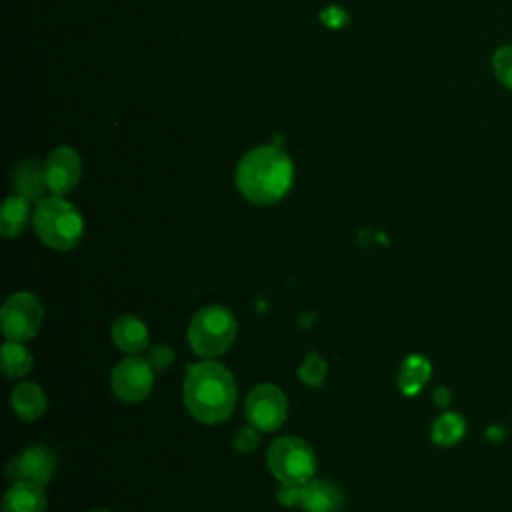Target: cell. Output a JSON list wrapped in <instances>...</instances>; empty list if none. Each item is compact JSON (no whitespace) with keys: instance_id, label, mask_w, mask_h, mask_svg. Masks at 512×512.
Segmentation results:
<instances>
[{"instance_id":"cell-1","label":"cell","mask_w":512,"mask_h":512,"mask_svg":"<svg viewBox=\"0 0 512 512\" xmlns=\"http://www.w3.org/2000/svg\"><path fill=\"white\" fill-rule=\"evenodd\" d=\"M294 180L290 156L276 144H264L246 152L236 166V188L258 206H268L286 196Z\"/></svg>"},{"instance_id":"cell-2","label":"cell","mask_w":512,"mask_h":512,"mask_svg":"<svg viewBox=\"0 0 512 512\" xmlns=\"http://www.w3.org/2000/svg\"><path fill=\"white\" fill-rule=\"evenodd\" d=\"M184 404L202 424L230 418L236 404L234 376L226 366L212 360L190 366L184 380Z\"/></svg>"},{"instance_id":"cell-3","label":"cell","mask_w":512,"mask_h":512,"mask_svg":"<svg viewBox=\"0 0 512 512\" xmlns=\"http://www.w3.org/2000/svg\"><path fill=\"white\" fill-rule=\"evenodd\" d=\"M32 224L38 238L54 250L74 248L84 234L80 212L62 196H46L38 200Z\"/></svg>"},{"instance_id":"cell-4","label":"cell","mask_w":512,"mask_h":512,"mask_svg":"<svg viewBox=\"0 0 512 512\" xmlns=\"http://www.w3.org/2000/svg\"><path fill=\"white\" fill-rule=\"evenodd\" d=\"M236 318L224 306L200 308L188 324V342L198 356H220L236 338Z\"/></svg>"},{"instance_id":"cell-5","label":"cell","mask_w":512,"mask_h":512,"mask_svg":"<svg viewBox=\"0 0 512 512\" xmlns=\"http://www.w3.org/2000/svg\"><path fill=\"white\" fill-rule=\"evenodd\" d=\"M274 478L288 484H306L316 470V456L310 444L298 436H284L272 442L266 456Z\"/></svg>"},{"instance_id":"cell-6","label":"cell","mask_w":512,"mask_h":512,"mask_svg":"<svg viewBox=\"0 0 512 512\" xmlns=\"http://www.w3.org/2000/svg\"><path fill=\"white\" fill-rule=\"evenodd\" d=\"M42 318V304L30 292L12 294L2 306V330L6 338L14 342H26L36 336Z\"/></svg>"},{"instance_id":"cell-7","label":"cell","mask_w":512,"mask_h":512,"mask_svg":"<svg viewBox=\"0 0 512 512\" xmlns=\"http://www.w3.org/2000/svg\"><path fill=\"white\" fill-rule=\"evenodd\" d=\"M244 406L248 422L262 432L280 428L288 416V400L284 392L274 384H260L252 388Z\"/></svg>"},{"instance_id":"cell-8","label":"cell","mask_w":512,"mask_h":512,"mask_svg":"<svg viewBox=\"0 0 512 512\" xmlns=\"http://www.w3.org/2000/svg\"><path fill=\"white\" fill-rule=\"evenodd\" d=\"M154 368L148 360L142 358H124L120 360L110 376L114 394L124 402L144 400L154 384Z\"/></svg>"},{"instance_id":"cell-9","label":"cell","mask_w":512,"mask_h":512,"mask_svg":"<svg viewBox=\"0 0 512 512\" xmlns=\"http://www.w3.org/2000/svg\"><path fill=\"white\" fill-rule=\"evenodd\" d=\"M56 470V456L54 450L44 444L28 446L20 456L12 458L6 466V478L16 482H34V484H48Z\"/></svg>"},{"instance_id":"cell-10","label":"cell","mask_w":512,"mask_h":512,"mask_svg":"<svg viewBox=\"0 0 512 512\" xmlns=\"http://www.w3.org/2000/svg\"><path fill=\"white\" fill-rule=\"evenodd\" d=\"M44 174L48 190L54 196H64L78 184L82 176V160L74 148L58 146L48 154L44 162Z\"/></svg>"},{"instance_id":"cell-11","label":"cell","mask_w":512,"mask_h":512,"mask_svg":"<svg viewBox=\"0 0 512 512\" xmlns=\"http://www.w3.org/2000/svg\"><path fill=\"white\" fill-rule=\"evenodd\" d=\"M300 506L306 512H340L344 496L330 480H308L304 484Z\"/></svg>"},{"instance_id":"cell-12","label":"cell","mask_w":512,"mask_h":512,"mask_svg":"<svg viewBox=\"0 0 512 512\" xmlns=\"http://www.w3.org/2000/svg\"><path fill=\"white\" fill-rule=\"evenodd\" d=\"M2 512H46V494L40 484L16 482L4 496Z\"/></svg>"},{"instance_id":"cell-13","label":"cell","mask_w":512,"mask_h":512,"mask_svg":"<svg viewBox=\"0 0 512 512\" xmlns=\"http://www.w3.org/2000/svg\"><path fill=\"white\" fill-rule=\"evenodd\" d=\"M12 188L14 194L26 200H42L44 190H48L44 164H38L34 160L20 162L12 174Z\"/></svg>"},{"instance_id":"cell-14","label":"cell","mask_w":512,"mask_h":512,"mask_svg":"<svg viewBox=\"0 0 512 512\" xmlns=\"http://www.w3.org/2000/svg\"><path fill=\"white\" fill-rule=\"evenodd\" d=\"M112 340L122 352H140L148 346V328L134 316H120L112 324Z\"/></svg>"},{"instance_id":"cell-15","label":"cell","mask_w":512,"mask_h":512,"mask_svg":"<svg viewBox=\"0 0 512 512\" xmlns=\"http://www.w3.org/2000/svg\"><path fill=\"white\" fill-rule=\"evenodd\" d=\"M46 396L38 384L22 382L12 390V410L22 420H36L46 412Z\"/></svg>"},{"instance_id":"cell-16","label":"cell","mask_w":512,"mask_h":512,"mask_svg":"<svg viewBox=\"0 0 512 512\" xmlns=\"http://www.w3.org/2000/svg\"><path fill=\"white\" fill-rule=\"evenodd\" d=\"M30 220V200L12 194L4 200L2 214H0V232L6 238L20 236Z\"/></svg>"},{"instance_id":"cell-17","label":"cell","mask_w":512,"mask_h":512,"mask_svg":"<svg viewBox=\"0 0 512 512\" xmlns=\"http://www.w3.org/2000/svg\"><path fill=\"white\" fill-rule=\"evenodd\" d=\"M432 372L430 362L420 356V354H410L398 372V388L406 394V396H414L422 390V386L428 382Z\"/></svg>"},{"instance_id":"cell-18","label":"cell","mask_w":512,"mask_h":512,"mask_svg":"<svg viewBox=\"0 0 512 512\" xmlns=\"http://www.w3.org/2000/svg\"><path fill=\"white\" fill-rule=\"evenodd\" d=\"M2 370L8 378L26 376L32 370V354L20 342L8 340L2 346Z\"/></svg>"},{"instance_id":"cell-19","label":"cell","mask_w":512,"mask_h":512,"mask_svg":"<svg viewBox=\"0 0 512 512\" xmlns=\"http://www.w3.org/2000/svg\"><path fill=\"white\" fill-rule=\"evenodd\" d=\"M466 432V422L460 414L454 412H446L440 418L434 420L432 424V440L440 446H452L456 444Z\"/></svg>"},{"instance_id":"cell-20","label":"cell","mask_w":512,"mask_h":512,"mask_svg":"<svg viewBox=\"0 0 512 512\" xmlns=\"http://www.w3.org/2000/svg\"><path fill=\"white\" fill-rule=\"evenodd\" d=\"M326 370H328V366H326L324 358L316 352H310L298 368V378L308 386H322L324 378H326Z\"/></svg>"},{"instance_id":"cell-21","label":"cell","mask_w":512,"mask_h":512,"mask_svg":"<svg viewBox=\"0 0 512 512\" xmlns=\"http://www.w3.org/2000/svg\"><path fill=\"white\" fill-rule=\"evenodd\" d=\"M492 68L496 78L512 90V44L502 46L492 56Z\"/></svg>"},{"instance_id":"cell-22","label":"cell","mask_w":512,"mask_h":512,"mask_svg":"<svg viewBox=\"0 0 512 512\" xmlns=\"http://www.w3.org/2000/svg\"><path fill=\"white\" fill-rule=\"evenodd\" d=\"M148 362L156 372H162L174 362V350L166 344H156L148 354Z\"/></svg>"},{"instance_id":"cell-23","label":"cell","mask_w":512,"mask_h":512,"mask_svg":"<svg viewBox=\"0 0 512 512\" xmlns=\"http://www.w3.org/2000/svg\"><path fill=\"white\" fill-rule=\"evenodd\" d=\"M302 492H304V484H288L282 482V486L276 492V498L282 506H300L302 502Z\"/></svg>"},{"instance_id":"cell-24","label":"cell","mask_w":512,"mask_h":512,"mask_svg":"<svg viewBox=\"0 0 512 512\" xmlns=\"http://www.w3.org/2000/svg\"><path fill=\"white\" fill-rule=\"evenodd\" d=\"M258 440H260V438H258L254 426H244V428L236 430L232 444H234V448H236L238 452H252V450L258 446Z\"/></svg>"},{"instance_id":"cell-25","label":"cell","mask_w":512,"mask_h":512,"mask_svg":"<svg viewBox=\"0 0 512 512\" xmlns=\"http://www.w3.org/2000/svg\"><path fill=\"white\" fill-rule=\"evenodd\" d=\"M320 20L328 26V28H340L346 22V12L338 6H330L328 10H324L320 14Z\"/></svg>"},{"instance_id":"cell-26","label":"cell","mask_w":512,"mask_h":512,"mask_svg":"<svg viewBox=\"0 0 512 512\" xmlns=\"http://www.w3.org/2000/svg\"><path fill=\"white\" fill-rule=\"evenodd\" d=\"M434 402L440 406V408H446L450 404V392L446 388H436L434 390Z\"/></svg>"},{"instance_id":"cell-27","label":"cell","mask_w":512,"mask_h":512,"mask_svg":"<svg viewBox=\"0 0 512 512\" xmlns=\"http://www.w3.org/2000/svg\"><path fill=\"white\" fill-rule=\"evenodd\" d=\"M486 434H488V436H492L494 440H498V436H500V430H498V428H490Z\"/></svg>"},{"instance_id":"cell-28","label":"cell","mask_w":512,"mask_h":512,"mask_svg":"<svg viewBox=\"0 0 512 512\" xmlns=\"http://www.w3.org/2000/svg\"><path fill=\"white\" fill-rule=\"evenodd\" d=\"M92 512H108V510H92Z\"/></svg>"}]
</instances>
